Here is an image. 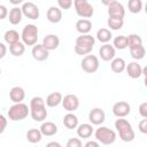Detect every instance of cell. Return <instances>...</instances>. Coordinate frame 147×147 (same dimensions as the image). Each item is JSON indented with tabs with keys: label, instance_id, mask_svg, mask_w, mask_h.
<instances>
[{
	"label": "cell",
	"instance_id": "obj_15",
	"mask_svg": "<svg viewBox=\"0 0 147 147\" xmlns=\"http://www.w3.org/2000/svg\"><path fill=\"white\" fill-rule=\"evenodd\" d=\"M99 55L101 57V60L103 61H111L115 55H116V51L113 47V45L110 44H103L100 48H99Z\"/></svg>",
	"mask_w": 147,
	"mask_h": 147
},
{
	"label": "cell",
	"instance_id": "obj_46",
	"mask_svg": "<svg viewBox=\"0 0 147 147\" xmlns=\"http://www.w3.org/2000/svg\"><path fill=\"white\" fill-rule=\"evenodd\" d=\"M0 74H1V68H0Z\"/></svg>",
	"mask_w": 147,
	"mask_h": 147
},
{
	"label": "cell",
	"instance_id": "obj_40",
	"mask_svg": "<svg viewBox=\"0 0 147 147\" xmlns=\"http://www.w3.org/2000/svg\"><path fill=\"white\" fill-rule=\"evenodd\" d=\"M6 127H7V119H6V117L3 115L0 114V134L3 133Z\"/></svg>",
	"mask_w": 147,
	"mask_h": 147
},
{
	"label": "cell",
	"instance_id": "obj_27",
	"mask_svg": "<svg viewBox=\"0 0 147 147\" xmlns=\"http://www.w3.org/2000/svg\"><path fill=\"white\" fill-rule=\"evenodd\" d=\"M111 38H113V34H111V31L109 29L101 28L96 31V39L102 44H108Z\"/></svg>",
	"mask_w": 147,
	"mask_h": 147
},
{
	"label": "cell",
	"instance_id": "obj_9",
	"mask_svg": "<svg viewBox=\"0 0 147 147\" xmlns=\"http://www.w3.org/2000/svg\"><path fill=\"white\" fill-rule=\"evenodd\" d=\"M21 10H22V14L30 18V20H38L39 18V8L36 3L31 2V1H26V2H23L22 3V7H21Z\"/></svg>",
	"mask_w": 147,
	"mask_h": 147
},
{
	"label": "cell",
	"instance_id": "obj_36",
	"mask_svg": "<svg viewBox=\"0 0 147 147\" xmlns=\"http://www.w3.org/2000/svg\"><path fill=\"white\" fill-rule=\"evenodd\" d=\"M65 147H83V144L79 138H70L67 141Z\"/></svg>",
	"mask_w": 147,
	"mask_h": 147
},
{
	"label": "cell",
	"instance_id": "obj_34",
	"mask_svg": "<svg viewBox=\"0 0 147 147\" xmlns=\"http://www.w3.org/2000/svg\"><path fill=\"white\" fill-rule=\"evenodd\" d=\"M130 53L134 60H142L146 55V48L144 47V45H140V46L130 48Z\"/></svg>",
	"mask_w": 147,
	"mask_h": 147
},
{
	"label": "cell",
	"instance_id": "obj_16",
	"mask_svg": "<svg viewBox=\"0 0 147 147\" xmlns=\"http://www.w3.org/2000/svg\"><path fill=\"white\" fill-rule=\"evenodd\" d=\"M125 70H126L127 76L133 78V79H137V78L142 76V67L138 62H136V61L130 62L129 64H126Z\"/></svg>",
	"mask_w": 147,
	"mask_h": 147
},
{
	"label": "cell",
	"instance_id": "obj_4",
	"mask_svg": "<svg viewBox=\"0 0 147 147\" xmlns=\"http://www.w3.org/2000/svg\"><path fill=\"white\" fill-rule=\"evenodd\" d=\"M38 33H39V30H38L37 25L26 24L22 30L21 39H22L24 45L34 46L37 44V40H38Z\"/></svg>",
	"mask_w": 147,
	"mask_h": 147
},
{
	"label": "cell",
	"instance_id": "obj_19",
	"mask_svg": "<svg viewBox=\"0 0 147 147\" xmlns=\"http://www.w3.org/2000/svg\"><path fill=\"white\" fill-rule=\"evenodd\" d=\"M9 98L14 103H21L25 98V91L21 86H14L9 92Z\"/></svg>",
	"mask_w": 147,
	"mask_h": 147
},
{
	"label": "cell",
	"instance_id": "obj_8",
	"mask_svg": "<svg viewBox=\"0 0 147 147\" xmlns=\"http://www.w3.org/2000/svg\"><path fill=\"white\" fill-rule=\"evenodd\" d=\"M99 59L95 55H85L80 62L82 69L87 74H93L99 69Z\"/></svg>",
	"mask_w": 147,
	"mask_h": 147
},
{
	"label": "cell",
	"instance_id": "obj_33",
	"mask_svg": "<svg viewBox=\"0 0 147 147\" xmlns=\"http://www.w3.org/2000/svg\"><path fill=\"white\" fill-rule=\"evenodd\" d=\"M108 28H110V30H119L123 28L124 24V18L121 17H109L107 21Z\"/></svg>",
	"mask_w": 147,
	"mask_h": 147
},
{
	"label": "cell",
	"instance_id": "obj_14",
	"mask_svg": "<svg viewBox=\"0 0 147 147\" xmlns=\"http://www.w3.org/2000/svg\"><path fill=\"white\" fill-rule=\"evenodd\" d=\"M31 54H32V57H33L36 61H45V60H47L48 56H49V52H48L41 44H36V45L32 47Z\"/></svg>",
	"mask_w": 147,
	"mask_h": 147
},
{
	"label": "cell",
	"instance_id": "obj_18",
	"mask_svg": "<svg viewBox=\"0 0 147 147\" xmlns=\"http://www.w3.org/2000/svg\"><path fill=\"white\" fill-rule=\"evenodd\" d=\"M46 16H47V20H48L51 23H59V22H61V20H62V10H61L59 7L51 6V7L47 9Z\"/></svg>",
	"mask_w": 147,
	"mask_h": 147
},
{
	"label": "cell",
	"instance_id": "obj_32",
	"mask_svg": "<svg viewBox=\"0 0 147 147\" xmlns=\"http://www.w3.org/2000/svg\"><path fill=\"white\" fill-rule=\"evenodd\" d=\"M113 47L115 49H125L127 47V40H126V36H117L114 38V41H113Z\"/></svg>",
	"mask_w": 147,
	"mask_h": 147
},
{
	"label": "cell",
	"instance_id": "obj_11",
	"mask_svg": "<svg viewBox=\"0 0 147 147\" xmlns=\"http://www.w3.org/2000/svg\"><path fill=\"white\" fill-rule=\"evenodd\" d=\"M108 15H109V17H121V18H124V16H125L124 6L121 2L116 1V0L109 1V5H108Z\"/></svg>",
	"mask_w": 147,
	"mask_h": 147
},
{
	"label": "cell",
	"instance_id": "obj_45",
	"mask_svg": "<svg viewBox=\"0 0 147 147\" xmlns=\"http://www.w3.org/2000/svg\"><path fill=\"white\" fill-rule=\"evenodd\" d=\"M11 3L13 5H20V3H23V2H22V0H18V1H11Z\"/></svg>",
	"mask_w": 147,
	"mask_h": 147
},
{
	"label": "cell",
	"instance_id": "obj_41",
	"mask_svg": "<svg viewBox=\"0 0 147 147\" xmlns=\"http://www.w3.org/2000/svg\"><path fill=\"white\" fill-rule=\"evenodd\" d=\"M8 16V9L5 5H0V20H3Z\"/></svg>",
	"mask_w": 147,
	"mask_h": 147
},
{
	"label": "cell",
	"instance_id": "obj_44",
	"mask_svg": "<svg viewBox=\"0 0 147 147\" xmlns=\"http://www.w3.org/2000/svg\"><path fill=\"white\" fill-rule=\"evenodd\" d=\"M46 147H62V146H61V144L57 142V141H51V142H48V144L46 145Z\"/></svg>",
	"mask_w": 147,
	"mask_h": 147
},
{
	"label": "cell",
	"instance_id": "obj_38",
	"mask_svg": "<svg viewBox=\"0 0 147 147\" xmlns=\"http://www.w3.org/2000/svg\"><path fill=\"white\" fill-rule=\"evenodd\" d=\"M139 114L142 118H147V102L144 101L142 103H140L139 106Z\"/></svg>",
	"mask_w": 147,
	"mask_h": 147
},
{
	"label": "cell",
	"instance_id": "obj_20",
	"mask_svg": "<svg viewBox=\"0 0 147 147\" xmlns=\"http://www.w3.org/2000/svg\"><path fill=\"white\" fill-rule=\"evenodd\" d=\"M76 30L80 34H90V31L92 30V22L90 20L80 18L76 22Z\"/></svg>",
	"mask_w": 147,
	"mask_h": 147
},
{
	"label": "cell",
	"instance_id": "obj_31",
	"mask_svg": "<svg viewBox=\"0 0 147 147\" xmlns=\"http://www.w3.org/2000/svg\"><path fill=\"white\" fill-rule=\"evenodd\" d=\"M126 40H127V47L129 48H133V47L142 45V38L137 33H131V34L126 36Z\"/></svg>",
	"mask_w": 147,
	"mask_h": 147
},
{
	"label": "cell",
	"instance_id": "obj_35",
	"mask_svg": "<svg viewBox=\"0 0 147 147\" xmlns=\"http://www.w3.org/2000/svg\"><path fill=\"white\" fill-rule=\"evenodd\" d=\"M127 8L132 14H138L142 9V1L141 0H130L127 2Z\"/></svg>",
	"mask_w": 147,
	"mask_h": 147
},
{
	"label": "cell",
	"instance_id": "obj_5",
	"mask_svg": "<svg viewBox=\"0 0 147 147\" xmlns=\"http://www.w3.org/2000/svg\"><path fill=\"white\" fill-rule=\"evenodd\" d=\"M94 137L98 142H101L102 145H111L116 140V132L107 126H100L95 130Z\"/></svg>",
	"mask_w": 147,
	"mask_h": 147
},
{
	"label": "cell",
	"instance_id": "obj_1",
	"mask_svg": "<svg viewBox=\"0 0 147 147\" xmlns=\"http://www.w3.org/2000/svg\"><path fill=\"white\" fill-rule=\"evenodd\" d=\"M30 115L33 121L36 122H42L47 117V110L45 100L41 96H33L30 101Z\"/></svg>",
	"mask_w": 147,
	"mask_h": 147
},
{
	"label": "cell",
	"instance_id": "obj_28",
	"mask_svg": "<svg viewBox=\"0 0 147 147\" xmlns=\"http://www.w3.org/2000/svg\"><path fill=\"white\" fill-rule=\"evenodd\" d=\"M3 38H5V41H6L7 44H9V46H10V45H13V44L18 42L20 39H21V36H20V33H18L16 30H7V31L5 32Z\"/></svg>",
	"mask_w": 147,
	"mask_h": 147
},
{
	"label": "cell",
	"instance_id": "obj_12",
	"mask_svg": "<svg viewBox=\"0 0 147 147\" xmlns=\"http://www.w3.org/2000/svg\"><path fill=\"white\" fill-rule=\"evenodd\" d=\"M131 113V106L126 101H117L113 106V114L118 118H124Z\"/></svg>",
	"mask_w": 147,
	"mask_h": 147
},
{
	"label": "cell",
	"instance_id": "obj_37",
	"mask_svg": "<svg viewBox=\"0 0 147 147\" xmlns=\"http://www.w3.org/2000/svg\"><path fill=\"white\" fill-rule=\"evenodd\" d=\"M57 6L60 9H69L72 6L71 0H57Z\"/></svg>",
	"mask_w": 147,
	"mask_h": 147
},
{
	"label": "cell",
	"instance_id": "obj_2",
	"mask_svg": "<svg viewBox=\"0 0 147 147\" xmlns=\"http://www.w3.org/2000/svg\"><path fill=\"white\" fill-rule=\"evenodd\" d=\"M95 44V38L91 34H80L76 38L75 52L78 55H88Z\"/></svg>",
	"mask_w": 147,
	"mask_h": 147
},
{
	"label": "cell",
	"instance_id": "obj_24",
	"mask_svg": "<svg viewBox=\"0 0 147 147\" xmlns=\"http://www.w3.org/2000/svg\"><path fill=\"white\" fill-rule=\"evenodd\" d=\"M93 133V126L92 124H88V123H83L80 125L77 126V134L79 138H83V139H87L92 136Z\"/></svg>",
	"mask_w": 147,
	"mask_h": 147
},
{
	"label": "cell",
	"instance_id": "obj_21",
	"mask_svg": "<svg viewBox=\"0 0 147 147\" xmlns=\"http://www.w3.org/2000/svg\"><path fill=\"white\" fill-rule=\"evenodd\" d=\"M39 130H40L41 134L46 136V137H52L57 133V126L53 122H44Z\"/></svg>",
	"mask_w": 147,
	"mask_h": 147
},
{
	"label": "cell",
	"instance_id": "obj_43",
	"mask_svg": "<svg viewBox=\"0 0 147 147\" xmlns=\"http://www.w3.org/2000/svg\"><path fill=\"white\" fill-rule=\"evenodd\" d=\"M7 53V47L5 46L3 42H0V59H3Z\"/></svg>",
	"mask_w": 147,
	"mask_h": 147
},
{
	"label": "cell",
	"instance_id": "obj_29",
	"mask_svg": "<svg viewBox=\"0 0 147 147\" xmlns=\"http://www.w3.org/2000/svg\"><path fill=\"white\" fill-rule=\"evenodd\" d=\"M42 138V134L40 132L39 129H30L28 132H26V139L31 144H37L41 140Z\"/></svg>",
	"mask_w": 147,
	"mask_h": 147
},
{
	"label": "cell",
	"instance_id": "obj_17",
	"mask_svg": "<svg viewBox=\"0 0 147 147\" xmlns=\"http://www.w3.org/2000/svg\"><path fill=\"white\" fill-rule=\"evenodd\" d=\"M48 52L49 51H54L59 47L60 45V38L56 34H47L46 37H44L42 39V44H41Z\"/></svg>",
	"mask_w": 147,
	"mask_h": 147
},
{
	"label": "cell",
	"instance_id": "obj_26",
	"mask_svg": "<svg viewBox=\"0 0 147 147\" xmlns=\"http://www.w3.org/2000/svg\"><path fill=\"white\" fill-rule=\"evenodd\" d=\"M62 98L63 96H62V94L60 92H53V93H51V94L47 95L46 101H45V105H47L51 108L57 107L62 102Z\"/></svg>",
	"mask_w": 147,
	"mask_h": 147
},
{
	"label": "cell",
	"instance_id": "obj_7",
	"mask_svg": "<svg viewBox=\"0 0 147 147\" xmlns=\"http://www.w3.org/2000/svg\"><path fill=\"white\" fill-rule=\"evenodd\" d=\"M72 5L75 6L76 14L82 18L88 20L94 14V8L87 0H75Z\"/></svg>",
	"mask_w": 147,
	"mask_h": 147
},
{
	"label": "cell",
	"instance_id": "obj_10",
	"mask_svg": "<svg viewBox=\"0 0 147 147\" xmlns=\"http://www.w3.org/2000/svg\"><path fill=\"white\" fill-rule=\"evenodd\" d=\"M62 106L68 113H74L79 107V99L75 94H67L62 98Z\"/></svg>",
	"mask_w": 147,
	"mask_h": 147
},
{
	"label": "cell",
	"instance_id": "obj_3",
	"mask_svg": "<svg viewBox=\"0 0 147 147\" xmlns=\"http://www.w3.org/2000/svg\"><path fill=\"white\" fill-rule=\"evenodd\" d=\"M115 129L117 130V133H118L121 140H123L124 142H130V141L134 140V138H136L134 130H133L131 123L129 121H126L125 118L116 119L115 121Z\"/></svg>",
	"mask_w": 147,
	"mask_h": 147
},
{
	"label": "cell",
	"instance_id": "obj_13",
	"mask_svg": "<svg viewBox=\"0 0 147 147\" xmlns=\"http://www.w3.org/2000/svg\"><path fill=\"white\" fill-rule=\"evenodd\" d=\"M88 121L92 125H101L106 121V114L102 108H93L88 113Z\"/></svg>",
	"mask_w": 147,
	"mask_h": 147
},
{
	"label": "cell",
	"instance_id": "obj_42",
	"mask_svg": "<svg viewBox=\"0 0 147 147\" xmlns=\"http://www.w3.org/2000/svg\"><path fill=\"white\" fill-rule=\"evenodd\" d=\"M84 147H100V144L96 140H90L84 145Z\"/></svg>",
	"mask_w": 147,
	"mask_h": 147
},
{
	"label": "cell",
	"instance_id": "obj_39",
	"mask_svg": "<svg viewBox=\"0 0 147 147\" xmlns=\"http://www.w3.org/2000/svg\"><path fill=\"white\" fill-rule=\"evenodd\" d=\"M139 131L144 134L147 133V118H142L139 122Z\"/></svg>",
	"mask_w": 147,
	"mask_h": 147
},
{
	"label": "cell",
	"instance_id": "obj_6",
	"mask_svg": "<svg viewBox=\"0 0 147 147\" xmlns=\"http://www.w3.org/2000/svg\"><path fill=\"white\" fill-rule=\"evenodd\" d=\"M29 114H30V109L23 102L14 103L11 107H9V110H8V117H9V119H11L14 122L22 121V119L26 118Z\"/></svg>",
	"mask_w": 147,
	"mask_h": 147
},
{
	"label": "cell",
	"instance_id": "obj_22",
	"mask_svg": "<svg viewBox=\"0 0 147 147\" xmlns=\"http://www.w3.org/2000/svg\"><path fill=\"white\" fill-rule=\"evenodd\" d=\"M22 10L20 7H13L10 10H9V14H8V20H9V23L13 24V25H17L21 23L22 21Z\"/></svg>",
	"mask_w": 147,
	"mask_h": 147
},
{
	"label": "cell",
	"instance_id": "obj_25",
	"mask_svg": "<svg viewBox=\"0 0 147 147\" xmlns=\"http://www.w3.org/2000/svg\"><path fill=\"white\" fill-rule=\"evenodd\" d=\"M126 67V62L123 57H114L110 62V69L115 72V74H121L125 70Z\"/></svg>",
	"mask_w": 147,
	"mask_h": 147
},
{
	"label": "cell",
	"instance_id": "obj_30",
	"mask_svg": "<svg viewBox=\"0 0 147 147\" xmlns=\"http://www.w3.org/2000/svg\"><path fill=\"white\" fill-rule=\"evenodd\" d=\"M9 52L11 55L18 57V56H22L25 52V45L22 42V41H18L16 44H13L9 46Z\"/></svg>",
	"mask_w": 147,
	"mask_h": 147
},
{
	"label": "cell",
	"instance_id": "obj_23",
	"mask_svg": "<svg viewBox=\"0 0 147 147\" xmlns=\"http://www.w3.org/2000/svg\"><path fill=\"white\" fill-rule=\"evenodd\" d=\"M63 125L69 130L77 129V126H78V117L74 113L65 114L64 117H63Z\"/></svg>",
	"mask_w": 147,
	"mask_h": 147
}]
</instances>
